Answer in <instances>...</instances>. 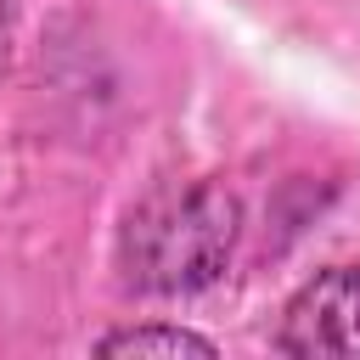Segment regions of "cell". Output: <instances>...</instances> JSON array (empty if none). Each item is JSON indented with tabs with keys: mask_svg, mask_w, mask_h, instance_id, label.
Returning <instances> with one entry per match:
<instances>
[{
	"mask_svg": "<svg viewBox=\"0 0 360 360\" xmlns=\"http://www.w3.org/2000/svg\"><path fill=\"white\" fill-rule=\"evenodd\" d=\"M242 248V202L225 180H174L146 191L112 242L124 292L141 298H191L225 281Z\"/></svg>",
	"mask_w": 360,
	"mask_h": 360,
	"instance_id": "1",
	"label": "cell"
},
{
	"mask_svg": "<svg viewBox=\"0 0 360 360\" xmlns=\"http://www.w3.org/2000/svg\"><path fill=\"white\" fill-rule=\"evenodd\" d=\"M276 349L298 360H360V264H326L281 304Z\"/></svg>",
	"mask_w": 360,
	"mask_h": 360,
	"instance_id": "2",
	"label": "cell"
},
{
	"mask_svg": "<svg viewBox=\"0 0 360 360\" xmlns=\"http://www.w3.org/2000/svg\"><path fill=\"white\" fill-rule=\"evenodd\" d=\"M96 354L118 360V354H197V360H214L219 343L191 332V326H174V321H141V326H112L96 338Z\"/></svg>",
	"mask_w": 360,
	"mask_h": 360,
	"instance_id": "3",
	"label": "cell"
},
{
	"mask_svg": "<svg viewBox=\"0 0 360 360\" xmlns=\"http://www.w3.org/2000/svg\"><path fill=\"white\" fill-rule=\"evenodd\" d=\"M11 45H17V0H0V79L11 68Z\"/></svg>",
	"mask_w": 360,
	"mask_h": 360,
	"instance_id": "4",
	"label": "cell"
}]
</instances>
